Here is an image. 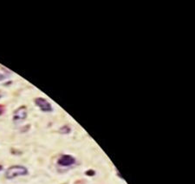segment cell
Segmentation results:
<instances>
[{
    "label": "cell",
    "instance_id": "2",
    "mask_svg": "<svg viewBox=\"0 0 195 184\" xmlns=\"http://www.w3.org/2000/svg\"><path fill=\"white\" fill-rule=\"evenodd\" d=\"M35 103L36 105L43 112H51L53 110L51 104L47 101L46 99L42 97H37L35 99Z\"/></svg>",
    "mask_w": 195,
    "mask_h": 184
},
{
    "label": "cell",
    "instance_id": "4",
    "mask_svg": "<svg viewBox=\"0 0 195 184\" xmlns=\"http://www.w3.org/2000/svg\"><path fill=\"white\" fill-rule=\"evenodd\" d=\"M75 162L76 159L70 155H63L57 161V163L63 167H69L75 164Z\"/></svg>",
    "mask_w": 195,
    "mask_h": 184
},
{
    "label": "cell",
    "instance_id": "9",
    "mask_svg": "<svg viewBox=\"0 0 195 184\" xmlns=\"http://www.w3.org/2000/svg\"><path fill=\"white\" fill-rule=\"evenodd\" d=\"M2 170H3V166H2V165H0V171H1Z\"/></svg>",
    "mask_w": 195,
    "mask_h": 184
},
{
    "label": "cell",
    "instance_id": "5",
    "mask_svg": "<svg viewBox=\"0 0 195 184\" xmlns=\"http://www.w3.org/2000/svg\"><path fill=\"white\" fill-rule=\"evenodd\" d=\"M61 132L63 133V134H68L70 132V128L68 126H63V128H61Z\"/></svg>",
    "mask_w": 195,
    "mask_h": 184
},
{
    "label": "cell",
    "instance_id": "6",
    "mask_svg": "<svg viewBox=\"0 0 195 184\" xmlns=\"http://www.w3.org/2000/svg\"><path fill=\"white\" fill-rule=\"evenodd\" d=\"M86 174H87L88 175H95V172H94L93 170H89Z\"/></svg>",
    "mask_w": 195,
    "mask_h": 184
},
{
    "label": "cell",
    "instance_id": "3",
    "mask_svg": "<svg viewBox=\"0 0 195 184\" xmlns=\"http://www.w3.org/2000/svg\"><path fill=\"white\" fill-rule=\"evenodd\" d=\"M27 117V108L25 106L19 107L14 111L13 114V120L15 122L23 121Z\"/></svg>",
    "mask_w": 195,
    "mask_h": 184
},
{
    "label": "cell",
    "instance_id": "7",
    "mask_svg": "<svg viewBox=\"0 0 195 184\" xmlns=\"http://www.w3.org/2000/svg\"><path fill=\"white\" fill-rule=\"evenodd\" d=\"M4 107L3 105H0V115L4 113Z\"/></svg>",
    "mask_w": 195,
    "mask_h": 184
},
{
    "label": "cell",
    "instance_id": "8",
    "mask_svg": "<svg viewBox=\"0 0 195 184\" xmlns=\"http://www.w3.org/2000/svg\"><path fill=\"white\" fill-rule=\"evenodd\" d=\"M4 79H5V76L0 73V81H2V80H4Z\"/></svg>",
    "mask_w": 195,
    "mask_h": 184
},
{
    "label": "cell",
    "instance_id": "1",
    "mask_svg": "<svg viewBox=\"0 0 195 184\" xmlns=\"http://www.w3.org/2000/svg\"><path fill=\"white\" fill-rule=\"evenodd\" d=\"M28 174V170L24 167V166H20V165H14L10 167L8 170H6L5 173V177L7 179H13L17 176H23V175H26Z\"/></svg>",
    "mask_w": 195,
    "mask_h": 184
}]
</instances>
